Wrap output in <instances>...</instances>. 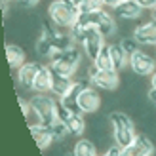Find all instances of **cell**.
<instances>
[{"mask_svg": "<svg viewBox=\"0 0 156 156\" xmlns=\"http://www.w3.org/2000/svg\"><path fill=\"white\" fill-rule=\"evenodd\" d=\"M99 105H101V97L93 88H86L80 93V97H78V107H80L82 114L84 112H95L99 108Z\"/></svg>", "mask_w": 156, "mask_h": 156, "instance_id": "cell-12", "label": "cell"}, {"mask_svg": "<svg viewBox=\"0 0 156 156\" xmlns=\"http://www.w3.org/2000/svg\"><path fill=\"white\" fill-rule=\"evenodd\" d=\"M40 67H42L40 63L33 61V63H25V65H21L17 69V80H19V84L23 86V88L33 90L34 80H36V74H38V71H40Z\"/></svg>", "mask_w": 156, "mask_h": 156, "instance_id": "cell-11", "label": "cell"}, {"mask_svg": "<svg viewBox=\"0 0 156 156\" xmlns=\"http://www.w3.org/2000/svg\"><path fill=\"white\" fill-rule=\"evenodd\" d=\"M108 120L112 124V137H114V143L120 147V149H126L128 145H131L135 141V128H133V122L124 112H111L108 114Z\"/></svg>", "mask_w": 156, "mask_h": 156, "instance_id": "cell-3", "label": "cell"}, {"mask_svg": "<svg viewBox=\"0 0 156 156\" xmlns=\"http://www.w3.org/2000/svg\"><path fill=\"white\" fill-rule=\"evenodd\" d=\"M36 51L40 53V55H44V57H51V53H53L51 42L46 36H40V40L36 42Z\"/></svg>", "mask_w": 156, "mask_h": 156, "instance_id": "cell-23", "label": "cell"}, {"mask_svg": "<svg viewBox=\"0 0 156 156\" xmlns=\"http://www.w3.org/2000/svg\"><path fill=\"white\" fill-rule=\"evenodd\" d=\"M30 128V135H33V139L36 141V147L40 151L48 149V147L51 145V141H55L53 139V133L50 126H44V124H36V126H29Z\"/></svg>", "mask_w": 156, "mask_h": 156, "instance_id": "cell-14", "label": "cell"}, {"mask_svg": "<svg viewBox=\"0 0 156 156\" xmlns=\"http://www.w3.org/2000/svg\"><path fill=\"white\" fill-rule=\"evenodd\" d=\"M151 86H152V88L156 90V71H154V73L151 74Z\"/></svg>", "mask_w": 156, "mask_h": 156, "instance_id": "cell-31", "label": "cell"}, {"mask_svg": "<svg viewBox=\"0 0 156 156\" xmlns=\"http://www.w3.org/2000/svg\"><path fill=\"white\" fill-rule=\"evenodd\" d=\"M6 59L12 69H19L21 65H25V51L19 46L10 44V46H6Z\"/></svg>", "mask_w": 156, "mask_h": 156, "instance_id": "cell-18", "label": "cell"}, {"mask_svg": "<svg viewBox=\"0 0 156 156\" xmlns=\"http://www.w3.org/2000/svg\"><path fill=\"white\" fill-rule=\"evenodd\" d=\"M50 129H51V133H53V139L55 141H61V139H65V135L69 133V129H67V126L63 122H53L51 126H50Z\"/></svg>", "mask_w": 156, "mask_h": 156, "instance_id": "cell-24", "label": "cell"}, {"mask_svg": "<svg viewBox=\"0 0 156 156\" xmlns=\"http://www.w3.org/2000/svg\"><path fill=\"white\" fill-rule=\"evenodd\" d=\"M33 91L36 93H48L51 91V82H50V69L48 67H40V71L36 74V80H34V86H33Z\"/></svg>", "mask_w": 156, "mask_h": 156, "instance_id": "cell-16", "label": "cell"}, {"mask_svg": "<svg viewBox=\"0 0 156 156\" xmlns=\"http://www.w3.org/2000/svg\"><path fill=\"white\" fill-rule=\"evenodd\" d=\"M78 63H80V51L76 48H71L65 51H53L48 67L63 76H73L78 69Z\"/></svg>", "mask_w": 156, "mask_h": 156, "instance_id": "cell-4", "label": "cell"}, {"mask_svg": "<svg viewBox=\"0 0 156 156\" xmlns=\"http://www.w3.org/2000/svg\"><path fill=\"white\" fill-rule=\"evenodd\" d=\"M93 67H97L99 71H114L112 59H111V51H108V44L103 46V50L97 53V57L93 59Z\"/></svg>", "mask_w": 156, "mask_h": 156, "instance_id": "cell-19", "label": "cell"}, {"mask_svg": "<svg viewBox=\"0 0 156 156\" xmlns=\"http://www.w3.org/2000/svg\"><path fill=\"white\" fill-rule=\"evenodd\" d=\"M105 4H103V0H84V2L78 6V10H80L82 13H90V12H97L101 10Z\"/></svg>", "mask_w": 156, "mask_h": 156, "instance_id": "cell-22", "label": "cell"}, {"mask_svg": "<svg viewBox=\"0 0 156 156\" xmlns=\"http://www.w3.org/2000/svg\"><path fill=\"white\" fill-rule=\"evenodd\" d=\"M152 19L156 21V8H154V10H152Z\"/></svg>", "mask_w": 156, "mask_h": 156, "instance_id": "cell-33", "label": "cell"}, {"mask_svg": "<svg viewBox=\"0 0 156 156\" xmlns=\"http://www.w3.org/2000/svg\"><path fill=\"white\" fill-rule=\"evenodd\" d=\"M2 2H8V0H2Z\"/></svg>", "mask_w": 156, "mask_h": 156, "instance_id": "cell-34", "label": "cell"}, {"mask_svg": "<svg viewBox=\"0 0 156 156\" xmlns=\"http://www.w3.org/2000/svg\"><path fill=\"white\" fill-rule=\"evenodd\" d=\"M129 67L137 76H151L156 71V61L154 57H151L147 51L143 50H137L133 55H129Z\"/></svg>", "mask_w": 156, "mask_h": 156, "instance_id": "cell-5", "label": "cell"}, {"mask_svg": "<svg viewBox=\"0 0 156 156\" xmlns=\"http://www.w3.org/2000/svg\"><path fill=\"white\" fill-rule=\"evenodd\" d=\"M86 88H90L88 80H74L73 88H71V90H69L63 97L59 99V103L63 105V107H67L69 111H73L74 114H82L80 107H78V97H80V93H82Z\"/></svg>", "mask_w": 156, "mask_h": 156, "instance_id": "cell-8", "label": "cell"}, {"mask_svg": "<svg viewBox=\"0 0 156 156\" xmlns=\"http://www.w3.org/2000/svg\"><path fill=\"white\" fill-rule=\"evenodd\" d=\"M90 80L93 86H97L101 90H116L120 82V76H118V71H99L97 67H91Z\"/></svg>", "mask_w": 156, "mask_h": 156, "instance_id": "cell-6", "label": "cell"}, {"mask_svg": "<svg viewBox=\"0 0 156 156\" xmlns=\"http://www.w3.org/2000/svg\"><path fill=\"white\" fill-rule=\"evenodd\" d=\"M50 82H51V93H55L59 99L63 97L65 93L73 88V84H74L73 76H63V74H59L55 71H51V69H50Z\"/></svg>", "mask_w": 156, "mask_h": 156, "instance_id": "cell-13", "label": "cell"}, {"mask_svg": "<svg viewBox=\"0 0 156 156\" xmlns=\"http://www.w3.org/2000/svg\"><path fill=\"white\" fill-rule=\"evenodd\" d=\"M135 2L143 8V10H154L156 8V0H135Z\"/></svg>", "mask_w": 156, "mask_h": 156, "instance_id": "cell-26", "label": "cell"}, {"mask_svg": "<svg viewBox=\"0 0 156 156\" xmlns=\"http://www.w3.org/2000/svg\"><path fill=\"white\" fill-rule=\"evenodd\" d=\"M133 38L143 46H156V21L152 19V21H147L143 25L135 27Z\"/></svg>", "mask_w": 156, "mask_h": 156, "instance_id": "cell-10", "label": "cell"}, {"mask_svg": "<svg viewBox=\"0 0 156 156\" xmlns=\"http://www.w3.org/2000/svg\"><path fill=\"white\" fill-rule=\"evenodd\" d=\"M149 99L152 101V103H156V90L154 88H151V91H149Z\"/></svg>", "mask_w": 156, "mask_h": 156, "instance_id": "cell-30", "label": "cell"}, {"mask_svg": "<svg viewBox=\"0 0 156 156\" xmlns=\"http://www.w3.org/2000/svg\"><path fill=\"white\" fill-rule=\"evenodd\" d=\"M122 2H128V0H103V4L108 6V8H116V6L122 4Z\"/></svg>", "mask_w": 156, "mask_h": 156, "instance_id": "cell-29", "label": "cell"}, {"mask_svg": "<svg viewBox=\"0 0 156 156\" xmlns=\"http://www.w3.org/2000/svg\"><path fill=\"white\" fill-rule=\"evenodd\" d=\"M74 156H97V149L95 145L88 139H80L76 145H74V151H73Z\"/></svg>", "mask_w": 156, "mask_h": 156, "instance_id": "cell-20", "label": "cell"}, {"mask_svg": "<svg viewBox=\"0 0 156 156\" xmlns=\"http://www.w3.org/2000/svg\"><path fill=\"white\" fill-rule=\"evenodd\" d=\"M141 12H143V8L135 0H128V2H122L114 8L116 17H122V19H135L141 15Z\"/></svg>", "mask_w": 156, "mask_h": 156, "instance_id": "cell-15", "label": "cell"}, {"mask_svg": "<svg viewBox=\"0 0 156 156\" xmlns=\"http://www.w3.org/2000/svg\"><path fill=\"white\" fill-rule=\"evenodd\" d=\"M137 40H135V38H124V40L120 42V46H122V48H124V51H126L128 53V55H133V53L139 50L137 48Z\"/></svg>", "mask_w": 156, "mask_h": 156, "instance_id": "cell-25", "label": "cell"}, {"mask_svg": "<svg viewBox=\"0 0 156 156\" xmlns=\"http://www.w3.org/2000/svg\"><path fill=\"white\" fill-rule=\"evenodd\" d=\"M101 156H122V149L118 145H114V147H111L105 154H101Z\"/></svg>", "mask_w": 156, "mask_h": 156, "instance_id": "cell-27", "label": "cell"}, {"mask_svg": "<svg viewBox=\"0 0 156 156\" xmlns=\"http://www.w3.org/2000/svg\"><path fill=\"white\" fill-rule=\"evenodd\" d=\"M152 152H154V145L145 135H137L133 143L128 145L126 149H122V156H151Z\"/></svg>", "mask_w": 156, "mask_h": 156, "instance_id": "cell-9", "label": "cell"}, {"mask_svg": "<svg viewBox=\"0 0 156 156\" xmlns=\"http://www.w3.org/2000/svg\"><path fill=\"white\" fill-rule=\"evenodd\" d=\"M108 51H111V59H112V65H114V71H120V69L126 67V63L129 61V55L120 44H108Z\"/></svg>", "mask_w": 156, "mask_h": 156, "instance_id": "cell-17", "label": "cell"}, {"mask_svg": "<svg viewBox=\"0 0 156 156\" xmlns=\"http://www.w3.org/2000/svg\"><path fill=\"white\" fill-rule=\"evenodd\" d=\"M29 105H30V111H33L38 124L51 126L53 122H57V107H59V103L51 95H48V93H36L34 97H30Z\"/></svg>", "mask_w": 156, "mask_h": 156, "instance_id": "cell-1", "label": "cell"}, {"mask_svg": "<svg viewBox=\"0 0 156 156\" xmlns=\"http://www.w3.org/2000/svg\"><path fill=\"white\" fill-rule=\"evenodd\" d=\"M17 4H21V6H25V8H30V6H36L40 0H15Z\"/></svg>", "mask_w": 156, "mask_h": 156, "instance_id": "cell-28", "label": "cell"}, {"mask_svg": "<svg viewBox=\"0 0 156 156\" xmlns=\"http://www.w3.org/2000/svg\"><path fill=\"white\" fill-rule=\"evenodd\" d=\"M103 46H105V36L101 34L97 29L90 27L88 30H86L84 40H82V48H84V51H86V55L93 61V59L97 57V53L103 50Z\"/></svg>", "mask_w": 156, "mask_h": 156, "instance_id": "cell-7", "label": "cell"}, {"mask_svg": "<svg viewBox=\"0 0 156 156\" xmlns=\"http://www.w3.org/2000/svg\"><path fill=\"white\" fill-rule=\"evenodd\" d=\"M71 2H73V4H74V6H76V8H78V6H80V4H82V2H84V0H71Z\"/></svg>", "mask_w": 156, "mask_h": 156, "instance_id": "cell-32", "label": "cell"}, {"mask_svg": "<svg viewBox=\"0 0 156 156\" xmlns=\"http://www.w3.org/2000/svg\"><path fill=\"white\" fill-rule=\"evenodd\" d=\"M65 126H67V129H69V133H71V135H80V133H84L86 122L82 118V114H73L71 118L65 122Z\"/></svg>", "mask_w": 156, "mask_h": 156, "instance_id": "cell-21", "label": "cell"}, {"mask_svg": "<svg viewBox=\"0 0 156 156\" xmlns=\"http://www.w3.org/2000/svg\"><path fill=\"white\" fill-rule=\"evenodd\" d=\"M48 15L53 25H57L61 29H73L78 15H80V10L71 0H53L48 8Z\"/></svg>", "mask_w": 156, "mask_h": 156, "instance_id": "cell-2", "label": "cell"}]
</instances>
